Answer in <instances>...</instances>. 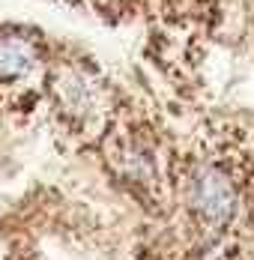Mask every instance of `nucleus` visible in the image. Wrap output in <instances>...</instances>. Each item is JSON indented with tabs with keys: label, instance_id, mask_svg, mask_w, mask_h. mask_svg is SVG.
<instances>
[{
	"label": "nucleus",
	"instance_id": "f257e3e1",
	"mask_svg": "<svg viewBox=\"0 0 254 260\" xmlns=\"http://www.w3.org/2000/svg\"><path fill=\"white\" fill-rule=\"evenodd\" d=\"M185 191L188 209L209 231H228L239 215H251L254 207V185L248 171L225 156L195 161Z\"/></svg>",
	"mask_w": 254,
	"mask_h": 260
},
{
	"label": "nucleus",
	"instance_id": "f03ea898",
	"mask_svg": "<svg viewBox=\"0 0 254 260\" xmlns=\"http://www.w3.org/2000/svg\"><path fill=\"white\" fill-rule=\"evenodd\" d=\"M36 63V51L27 39L18 36H0V78L18 81Z\"/></svg>",
	"mask_w": 254,
	"mask_h": 260
}]
</instances>
